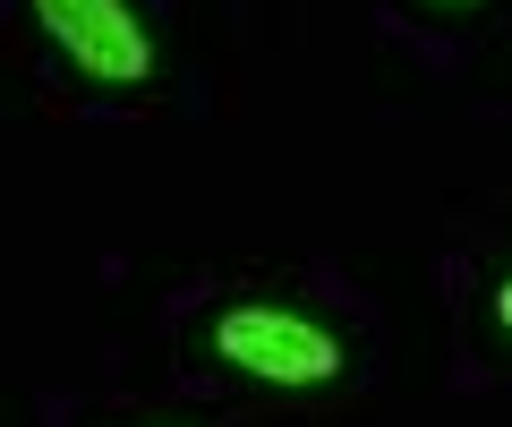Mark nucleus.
<instances>
[{"label":"nucleus","instance_id":"f257e3e1","mask_svg":"<svg viewBox=\"0 0 512 427\" xmlns=\"http://www.w3.org/2000/svg\"><path fill=\"white\" fill-rule=\"evenodd\" d=\"M214 351L231 368L265 376V385H325L342 368V342L325 325H308V316H291V308H231L214 325Z\"/></svg>","mask_w":512,"mask_h":427},{"label":"nucleus","instance_id":"f03ea898","mask_svg":"<svg viewBox=\"0 0 512 427\" xmlns=\"http://www.w3.org/2000/svg\"><path fill=\"white\" fill-rule=\"evenodd\" d=\"M35 18L52 26V43L86 77H103V86H137V77L154 69V43H146V26L128 18V0H35Z\"/></svg>","mask_w":512,"mask_h":427},{"label":"nucleus","instance_id":"7ed1b4c3","mask_svg":"<svg viewBox=\"0 0 512 427\" xmlns=\"http://www.w3.org/2000/svg\"><path fill=\"white\" fill-rule=\"evenodd\" d=\"M495 316H504V334H512V282H504V291H495Z\"/></svg>","mask_w":512,"mask_h":427}]
</instances>
